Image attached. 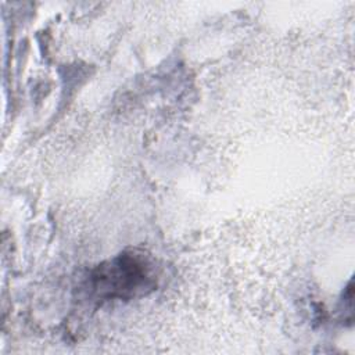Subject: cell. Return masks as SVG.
<instances>
[{
  "instance_id": "obj_1",
  "label": "cell",
  "mask_w": 355,
  "mask_h": 355,
  "mask_svg": "<svg viewBox=\"0 0 355 355\" xmlns=\"http://www.w3.org/2000/svg\"><path fill=\"white\" fill-rule=\"evenodd\" d=\"M155 286V262L141 250L123 251L89 275V291L98 300H126L143 295Z\"/></svg>"
}]
</instances>
